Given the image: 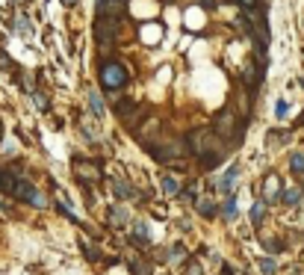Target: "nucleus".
I'll return each instance as SVG.
<instances>
[{
	"label": "nucleus",
	"mask_w": 304,
	"mask_h": 275,
	"mask_svg": "<svg viewBox=\"0 0 304 275\" xmlns=\"http://www.w3.org/2000/svg\"><path fill=\"white\" fill-rule=\"evenodd\" d=\"M101 83H104L106 89H121V86L127 83L124 65H118V62H104V68H101Z\"/></svg>",
	"instance_id": "1"
},
{
	"label": "nucleus",
	"mask_w": 304,
	"mask_h": 275,
	"mask_svg": "<svg viewBox=\"0 0 304 275\" xmlns=\"http://www.w3.org/2000/svg\"><path fill=\"white\" fill-rule=\"evenodd\" d=\"M12 195H15V198H21V201H30L33 204V207H45V195H42V192L35 190V187H30V184H27V180H15V190H12Z\"/></svg>",
	"instance_id": "2"
},
{
	"label": "nucleus",
	"mask_w": 304,
	"mask_h": 275,
	"mask_svg": "<svg viewBox=\"0 0 304 275\" xmlns=\"http://www.w3.org/2000/svg\"><path fill=\"white\" fill-rule=\"evenodd\" d=\"M234 127H236V116L231 113V109H224L222 116L216 119V124H213V133H219V136H224V139H227V136L234 133Z\"/></svg>",
	"instance_id": "3"
},
{
	"label": "nucleus",
	"mask_w": 304,
	"mask_h": 275,
	"mask_svg": "<svg viewBox=\"0 0 304 275\" xmlns=\"http://www.w3.org/2000/svg\"><path fill=\"white\" fill-rule=\"evenodd\" d=\"M74 172H77L83 180H98V178H104L101 166H98V163H89V160H74Z\"/></svg>",
	"instance_id": "4"
},
{
	"label": "nucleus",
	"mask_w": 304,
	"mask_h": 275,
	"mask_svg": "<svg viewBox=\"0 0 304 275\" xmlns=\"http://www.w3.org/2000/svg\"><path fill=\"white\" fill-rule=\"evenodd\" d=\"M163 190H165V195H180V184H177V178H163Z\"/></svg>",
	"instance_id": "5"
},
{
	"label": "nucleus",
	"mask_w": 304,
	"mask_h": 275,
	"mask_svg": "<svg viewBox=\"0 0 304 275\" xmlns=\"http://www.w3.org/2000/svg\"><path fill=\"white\" fill-rule=\"evenodd\" d=\"M298 198H301V192H298V190H287V192H281V201H283V204H298Z\"/></svg>",
	"instance_id": "6"
},
{
	"label": "nucleus",
	"mask_w": 304,
	"mask_h": 275,
	"mask_svg": "<svg viewBox=\"0 0 304 275\" xmlns=\"http://www.w3.org/2000/svg\"><path fill=\"white\" fill-rule=\"evenodd\" d=\"M236 175H239V169H231V172H227V175H224V178H222V184H219V187H222V190H231V184H234V180H236Z\"/></svg>",
	"instance_id": "7"
},
{
	"label": "nucleus",
	"mask_w": 304,
	"mask_h": 275,
	"mask_svg": "<svg viewBox=\"0 0 304 275\" xmlns=\"http://www.w3.org/2000/svg\"><path fill=\"white\" fill-rule=\"evenodd\" d=\"M198 213H204V216H216V207H213L207 198H198Z\"/></svg>",
	"instance_id": "8"
},
{
	"label": "nucleus",
	"mask_w": 304,
	"mask_h": 275,
	"mask_svg": "<svg viewBox=\"0 0 304 275\" xmlns=\"http://www.w3.org/2000/svg\"><path fill=\"white\" fill-rule=\"evenodd\" d=\"M121 219H127V216H124V210H121V207H112V210H109V222H112V225H124Z\"/></svg>",
	"instance_id": "9"
},
{
	"label": "nucleus",
	"mask_w": 304,
	"mask_h": 275,
	"mask_svg": "<svg viewBox=\"0 0 304 275\" xmlns=\"http://www.w3.org/2000/svg\"><path fill=\"white\" fill-rule=\"evenodd\" d=\"M133 109H136V104H133V101H121V104H118V116L124 119V116H130Z\"/></svg>",
	"instance_id": "10"
},
{
	"label": "nucleus",
	"mask_w": 304,
	"mask_h": 275,
	"mask_svg": "<svg viewBox=\"0 0 304 275\" xmlns=\"http://www.w3.org/2000/svg\"><path fill=\"white\" fill-rule=\"evenodd\" d=\"M112 187H116V195H121V198H124V195H133V190H130V184H121V180H116Z\"/></svg>",
	"instance_id": "11"
},
{
	"label": "nucleus",
	"mask_w": 304,
	"mask_h": 275,
	"mask_svg": "<svg viewBox=\"0 0 304 275\" xmlns=\"http://www.w3.org/2000/svg\"><path fill=\"white\" fill-rule=\"evenodd\" d=\"M251 219H254V225H260V219H263V201L254 204V210H251Z\"/></svg>",
	"instance_id": "12"
},
{
	"label": "nucleus",
	"mask_w": 304,
	"mask_h": 275,
	"mask_svg": "<svg viewBox=\"0 0 304 275\" xmlns=\"http://www.w3.org/2000/svg\"><path fill=\"white\" fill-rule=\"evenodd\" d=\"M89 101H92V109H94V113H98V116H104V101H101L98 95H92Z\"/></svg>",
	"instance_id": "13"
},
{
	"label": "nucleus",
	"mask_w": 304,
	"mask_h": 275,
	"mask_svg": "<svg viewBox=\"0 0 304 275\" xmlns=\"http://www.w3.org/2000/svg\"><path fill=\"white\" fill-rule=\"evenodd\" d=\"M260 269H263L266 275H272V272H275V261H269V258H263V261H260Z\"/></svg>",
	"instance_id": "14"
},
{
	"label": "nucleus",
	"mask_w": 304,
	"mask_h": 275,
	"mask_svg": "<svg viewBox=\"0 0 304 275\" xmlns=\"http://www.w3.org/2000/svg\"><path fill=\"white\" fill-rule=\"evenodd\" d=\"M133 272H136V275H151V266H145L142 261H136V263H133Z\"/></svg>",
	"instance_id": "15"
},
{
	"label": "nucleus",
	"mask_w": 304,
	"mask_h": 275,
	"mask_svg": "<svg viewBox=\"0 0 304 275\" xmlns=\"http://www.w3.org/2000/svg\"><path fill=\"white\" fill-rule=\"evenodd\" d=\"M266 192H269V195H278V192H281V187H278V178H269V184H266Z\"/></svg>",
	"instance_id": "16"
},
{
	"label": "nucleus",
	"mask_w": 304,
	"mask_h": 275,
	"mask_svg": "<svg viewBox=\"0 0 304 275\" xmlns=\"http://www.w3.org/2000/svg\"><path fill=\"white\" fill-rule=\"evenodd\" d=\"M290 163H293L295 172H301V169H304V154H293V160H290Z\"/></svg>",
	"instance_id": "17"
},
{
	"label": "nucleus",
	"mask_w": 304,
	"mask_h": 275,
	"mask_svg": "<svg viewBox=\"0 0 304 275\" xmlns=\"http://www.w3.org/2000/svg\"><path fill=\"white\" fill-rule=\"evenodd\" d=\"M224 213H227V216L236 213V201H234V198H227V201H224Z\"/></svg>",
	"instance_id": "18"
},
{
	"label": "nucleus",
	"mask_w": 304,
	"mask_h": 275,
	"mask_svg": "<svg viewBox=\"0 0 304 275\" xmlns=\"http://www.w3.org/2000/svg\"><path fill=\"white\" fill-rule=\"evenodd\" d=\"M35 104H39V109H47V107H50L45 95H35Z\"/></svg>",
	"instance_id": "19"
},
{
	"label": "nucleus",
	"mask_w": 304,
	"mask_h": 275,
	"mask_svg": "<svg viewBox=\"0 0 304 275\" xmlns=\"http://www.w3.org/2000/svg\"><path fill=\"white\" fill-rule=\"evenodd\" d=\"M275 113H278V116L283 119V116H287V101H278V107H275Z\"/></svg>",
	"instance_id": "20"
},
{
	"label": "nucleus",
	"mask_w": 304,
	"mask_h": 275,
	"mask_svg": "<svg viewBox=\"0 0 304 275\" xmlns=\"http://www.w3.org/2000/svg\"><path fill=\"white\" fill-rule=\"evenodd\" d=\"M189 275H204V272H201L198 263H189Z\"/></svg>",
	"instance_id": "21"
},
{
	"label": "nucleus",
	"mask_w": 304,
	"mask_h": 275,
	"mask_svg": "<svg viewBox=\"0 0 304 275\" xmlns=\"http://www.w3.org/2000/svg\"><path fill=\"white\" fill-rule=\"evenodd\" d=\"M0 192H6V172H0Z\"/></svg>",
	"instance_id": "22"
},
{
	"label": "nucleus",
	"mask_w": 304,
	"mask_h": 275,
	"mask_svg": "<svg viewBox=\"0 0 304 275\" xmlns=\"http://www.w3.org/2000/svg\"><path fill=\"white\" fill-rule=\"evenodd\" d=\"M236 3H245V6H257V0H236Z\"/></svg>",
	"instance_id": "23"
},
{
	"label": "nucleus",
	"mask_w": 304,
	"mask_h": 275,
	"mask_svg": "<svg viewBox=\"0 0 304 275\" xmlns=\"http://www.w3.org/2000/svg\"><path fill=\"white\" fill-rule=\"evenodd\" d=\"M201 3H204V6H213V0H201Z\"/></svg>",
	"instance_id": "24"
},
{
	"label": "nucleus",
	"mask_w": 304,
	"mask_h": 275,
	"mask_svg": "<svg viewBox=\"0 0 304 275\" xmlns=\"http://www.w3.org/2000/svg\"><path fill=\"white\" fill-rule=\"evenodd\" d=\"M65 3H74V0H65Z\"/></svg>",
	"instance_id": "25"
}]
</instances>
